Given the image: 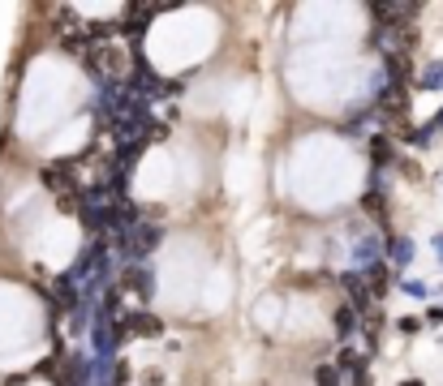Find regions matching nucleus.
<instances>
[{
    "label": "nucleus",
    "instance_id": "f257e3e1",
    "mask_svg": "<svg viewBox=\"0 0 443 386\" xmlns=\"http://www.w3.org/2000/svg\"><path fill=\"white\" fill-rule=\"evenodd\" d=\"M160 241H164V232H160L155 223H138V227H130V232H116L112 249H121V253H125L130 262L138 266V262H146V257L160 249Z\"/></svg>",
    "mask_w": 443,
    "mask_h": 386
},
{
    "label": "nucleus",
    "instance_id": "f03ea898",
    "mask_svg": "<svg viewBox=\"0 0 443 386\" xmlns=\"http://www.w3.org/2000/svg\"><path fill=\"white\" fill-rule=\"evenodd\" d=\"M121 288H125V292H134L138 296V305L146 309V305H151L155 300V271L151 266H146V262H130L125 271H121Z\"/></svg>",
    "mask_w": 443,
    "mask_h": 386
},
{
    "label": "nucleus",
    "instance_id": "7ed1b4c3",
    "mask_svg": "<svg viewBox=\"0 0 443 386\" xmlns=\"http://www.w3.org/2000/svg\"><path fill=\"white\" fill-rule=\"evenodd\" d=\"M125 326H130V335H138V339H160L164 335V322L151 314V309H134L125 318Z\"/></svg>",
    "mask_w": 443,
    "mask_h": 386
},
{
    "label": "nucleus",
    "instance_id": "20e7f679",
    "mask_svg": "<svg viewBox=\"0 0 443 386\" xmlns=\"http://www.w3.org/2000/svg\"><path fill=\"white\" fill-rule=\"evenodd\" d=\"M362 279H371V296H387V288H391L387 262H371V266H362Z\"/></svg>",
    "mask_w": 443,
    "mask_h": 386
},
{
    "label": "nucleus",
    "instance_id": "39448f33",
    "mask_svg": "<svg viewBox=\"0 0 443 386\" xmlns=\"http://www.w3.org/2000/svg\"><path fill=\"white\" fill-rule=\"evenodd\" d=\"M56 296H61V309H69V314H73V309H82V288L69 275L56 279Z\"/></svg>",
    "mask_w": 443,
    "mask_h": 386
},
{
    "label": "nucleus",
    "instance_id": "423d86ee",
    "mask_svg": "<svg viewBox=\"0 0 443 386\" xmlns=\"http://www.w3.org/2000/svg\"><path fill=\"white\" fill-rule=\"evenodd\" d=\"M357 309L353 305H340L336 309V335H340V339H353V335H357Z\"/></svg>",
    "mask_w": 443,
    "mask_h": 386
},
{
    "label": "nucleus",
    "instance_id": "0eeeda50",
    "mask_svg": "<svg viewBox=\"0 0 443 386\" xmlns=\"http://www.w3.org/2000/svg\"><path fill=\"white\" fill-rule=\"evenodd\" d=\"M116 31H121V22H91L86 39H91V43H104V39H112Z\"/></svg>",
    "mask_w": 443,
    "mask_h": 386
},
{
    "label": "nucleus",
    "instance_id": "6e6552de",
    "mask_svg": "<svg viewBox=\"0 0 443 386\" xmlns=\"http://www.w3.org/2000/svg\"><path fill=\"white\" fill-rule=\"evenodd\" d=\"M387 253H391V262H396V266H409V257H413V241H391L387 245Z\"/></svg>",
    "mask_w": 443,
    "mask_h": 386
},
{
    "label": "nucleus",
    "instance_id": "1a4fd4ad",
    "mask_svg": "<svg viewBox=\"0 0 443 386\" xmlns=\"http://www.w3.org/2000/svg\"><path fill=\"white\" fill-rule=\"evenodd\" d=\"M314 386H344V378H340L336 365H318L314 369Z\"/></svg>",
    "mask_w": 443,
    "mask_h": 386
},
{
    "label": "nucleus",
    "instance_id": "9d476101",
    "mask_svg": "<svg viewBox=\"0 0 443 386\" xmlns=\"http://www.w3.org/2000/svg\"><path fill=\"white\" fill-rule=\"evenodd\" d=\"M417 86H422V90H435V86H443V65H430L422 77H417Z\"/></svg>",
    "mask_w": 443,
    "mask_h": 386
},
{
    "label": "nucleus",
    "instance_id": "9b49d317",
    "mask_svg": "<svg viewBox=\"0 0 443 386\" xmlns=\"http://www.w3.org/2000/svg\"><path fill=\"white\" fill-rule=\"evenodd\" d=\"M371 154H375V163H387V159H391V142H387V138H375V142H371Z\"/></svg>",
    "mask_w": 443,
    "mask_h": 386
},
{
    "label": "nucleus",
    "instance_id": "f8f14e48",
    "mask_svg": "<svg viewBox=\"0 0 443 386\" xmlns=\"http://www.w3.org/2000/svg\"><path fill=\"white\" fill-rule=\"evenodd\" d=\"M401 288H405L409 296H426V283H417V279H405V283H401Z\"/></svg>",
    "mask_w": 443,
    "mask_h": 386
},
{
    "label": "nucleus",
    "instance_id": "ddd939ff",
    "mask_svg": "<svg viewBox=\"0 0 443 386\" xmlns=\"http://www.w3.org/2000/svg\"><path fill=\"white\" fill-rule=\"evenodd\" d=\"M417 326H422V322H417V318H401V330H405V335H413Z\"/></svg>",
    "mask_w": 443,
    "mask_h": 386
},
{
    "label": "nucleus",
    "instance_id": "4468645a",
    "mask_svg": "<svg viewBox=\"0 0 443 386\" xmlns=\"http://www.w3.org/2000/svg\"><path fill=\"white\" fill-rule=\"evenodd\" d=\"M430 322H443V309H430Z\"/></svg>",
    "mask_w": 443,
    "mask_h": 386
},
{
    "label": "nucleus",
    "instance_id": "2eb2a0df",
    "mask_svg": "<svg viewBox=\"0 0 443 386\" xmlns=\"http://www.w3.org/2000/svg\"><path fill=\"white\" fill-rule=\"evenodd\" d=\"M401 386H422V378H405V382H401Z\"/></svg>",
    "mask_w": 443,
    "mask_h": 386
},
{
    "label": "nucleus",
    "instance_id": "dca6fc26",
    "mask_svg": "<svg viewBox=\"0 0 443 386\" xmlns=\"http://www.w3.org/2000/svg\"><path fill=\"white\" fill-rule=\"evenodd\" d=\"M435 253H439V257H443V236H435Z\"/></svg>",
    "mask_w": 443,
    "mask_h": 386
},
{
    "label": "nucleus",
    "instance_id": "f3484780",
    "mask_svg": "<svg viewBox=\"0 0 443 386\" xmlns=\"http://www.w3.org/2000/svg\"><path fill=\"white\" fill-rule=\"evenodd\" d=\"M430 129H443V112H439V116H435V120H430Z\"/></svg>",
    "mask_w": 443,
    "mask_h": 386
}]
</instances>
